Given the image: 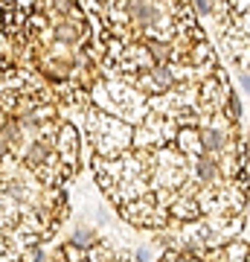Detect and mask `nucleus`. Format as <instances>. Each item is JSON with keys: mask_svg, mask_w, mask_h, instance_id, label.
Here are the masks:
<instances>
[{"mask_svg": "<svg viewBox=\"0 0 250 262\" xmlns=\"http://www.w3.org/2000/svg\"><path fill=\"white\" fill-rule=\"evenodd\" d=\"M73 242H76V245H91V242H94V233H91V230H79Z\"/></svg>", "mask_w": 250, "mask_h": 262, "instance_id": "obj_1", "label": "nucleus"}, {"mask_svg": "<svg viewBox=\"0 0 250 262\" xmlns=\"http://www.w3.org/2000/svg\"><path fill=\"white\" fill-rule=\"evenodd\" d=\"M134 12H137L140 18H146V21H155L157 18V12L155 9H149V6H134Z\"/></svg>", "mask_w": 250, "mask_h": 262, "instance_id": "obj_2", "label": "nucleus"}, {"mask_svg": "<svg viewBox=\"0 0 250 262\" xmlns=\"http://www.w3.org/2000/svg\"><path fill=\"white\" fill-rule=\"evenodd\" d=\"M201 169H198V172H201V178H213V164H210V161H201Z\"/></svg>", "mask_w": 250, "mask_h": 262, "instance_id": "obj_3", "label": "nucleus"}, {"mask_svg": "<svg viewBox=\"0 0 250 262\" xmlns=\"http://www.w3.org/2000/svg\"><path fill=\"white\" fill-rule=\"evenodd\" d=\"M204 140H207V149H216V146H219V134H216V131H207Z\"/></svg>", "mask_w": 250, "mask_h": 262, "instance_id": "obj_4", "label": "nucleus"}, {"mask_svg": "<svg viewBox=\"0 0 250 262\" xmlns=\"http://www.w3.org/2000/svg\"><path fill=\"white\" fill-rule=\"evenodd\" d=\"M242 82H245V88H248V91H250V79H248V76H245V79H242Z\"/></svg>", "mask_w": 250, "mask_h": 262, "instance_id": "obj_5", "label": "nucleus"}]
</instances>
